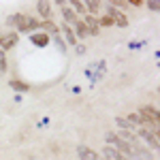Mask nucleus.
I'll list each match as a JSON object with an SVG mask.
<instances>
[{
    "mask_svg": "<svg viewBox=\"0 0 160 160\" xmlns=\"http://www.w3.org/2000/svg\"><path fill=\"white\" fill-rule=\"evenodd\" d=\"M98 26H113V22H111L109 17H107V15H105V17H102V19H98Z\"/></svg>",
    "mask_w": 160,
    "mask_h": 160,
    "instance_id": "24",
    "label": "nucleus"
},
{
    "mask_svg": "<svg viewBox=\"0 0 160 160\" xmlns=\"http://www.w3.org/2000/svg\"><path fill=\"white\" fill-rule=\"evenodd\" d=\"M128 124H130V126H141V128H143V120L139 118V113H130V115H128Z\"/></svg>",
    "mask_w": 160,
    "mask_h": 160,
    "instance_id": "19",
    "label": "nucleus"
},
{
    "mask_svg": "<svg viewBox=\"0 0 160 160\" xmlns=\"http://www.w3.org/2000/svg\"><path fill=\"white\" fill-rule=\"evenodd\" d=\"M9 86H11L13 90H17L19 94H24V92H28V90H30V86H28V83H24V81H19V79H11V81H9Z\"/></svg>",
    "mask_w": 160,
    "mask_h": 160,
    "instance_id": "13",
    "label": "nucleus"
},
{
    "mask_svg": "<svg viewBox=\"0 0 160 160\" xmlns=\"http://www.w3.org/2000/svg\"><path fill=\"white\" fill-rule=\"evenodd\" d=\"M68 4H73V13L77 11V13H83V15H86V7H83V2H79V0H71Z\"/></svg>",
    "mask_w": 160,
    "mask_h": 160,
    "instance_id": "20",
    "label": "nucleus"
},
{
    "mask_svg": "<svg viewBox=\"0 0 160 160\" xmlns=\"http://www.w3.org/2000/svg\"><path fill=\"white\" fill-rule=\"evenodd\" d=\"M30 160H32V158H30Z\"/></svg>",
    "mask_w": 160,
    "mask_h": 160,
    "instance_id": "27",
    "label": "nucleus"
},
{
    "mask_svg": "<svg viewBox=\"0 0 160 160\" xmlns=\"http://www.w3.org/2000/svg\"><path fill=\"white\" fill-rule=\"evenodd\" d=\"M73 32H75V38H77V41H79V38L90 37V32H88V28H86V24H83V22H77Z\"/></svg>",
    "mask_w": 160,
    "mask_h": 160,
    "instance_id": "12",
    "label": "nucleus"
},
{
    "mask_svg": "<svg viewBox=\"0 0 160 160\" xmlns=\"http://www.w3.org/2000/svg\"><path fill=\"white\" fill-rule=\"evenodd\" d=\"M7 71V56H4V51L0 49V73H4Z\"/></svg>",
    "mask_w": 160,
    "mask_h": 160,
    "instance_id": "22",
    "label": "nucleus"
},
{
    "mask_svg": "<svg viewBox=\"0 0 160 160\" xmlns=\"http://www.w3.org/2000/svg\"><path fill=\"white\" fill-rule=\"evenodd\" d=\"M26 22H28V17L22 15V13H15V15H9V17H7V24L15 26L19 32H28V30H26Z\"/></svg>",
    "mask_w": 160,
    "mask_h": 160,
    "instance_id": "3",
    "label": "nucleus"
},
{
    "mask_svg": "<svg viewBox=\"0 0 160 160\" xmlns=\"http://www.w3.org/2000/svg\"><path fill=\"white\" fill-rule=\"evenodd\" d=\"M83 7H86V11L92 13V17H94V13L100 11V2H96V0H88V2H83Z\"/></svg>",
    "mask_w": 160,
    "mask_h": 160,
    "instance_id": "15",
    "label": "nucleus"
},
{
    "mask_svg": "<svg viewBox=\"0 0 160 160\" xmlns=\"http://www.w3.org/2000/svg\"><path fill=\"white\" fill-rule=\"evenodd\" d=\"M115 124H118V126H120L122 130H128V132H135V126H130V124H128V120H124V118H118V120H115Z\"/></svg>",
    "mask_w": 160,
    "mask_h": 160,
    "instance_id": "17",
    "label": "nucleus"
},
{
    "mask_svg": "<svg viewBox=\"0 0 160 160\" xmlns=\"http://www.w3.org/2000/svg\"><path fill=\"white\" fill-rule=\"evenodd\" d=\"M135 135H137V137H141V139H143V141H145V143H148V145H149L152 149H154V152H156V149L160 148L158 132H154V130H149V128H139Z\"/></svg>",
    "mask_w": 160,
    "mask_h": 160,
    "instance_id": "1",
    "label": "nucleus"
},
{
    "mask_svg": "<svg viewBox=\"0 0 160 160\" xmlns=\"http://www.w3.org/2000/svg\"><path fill=\"white\" fill-rule=\"evenodd\" d=\"M107 17H109L113 24H118L120 28H126V26H128L126 15H124L122 11H118V7H113V4H107Z\"/></svg>",
    "mask_w": 160,
    "mask_h": 160,
    "instance_id": "2",
    "label": "nucleus"
},
{
    "mask_svg": "<svg viewBox=\"0 0 160 160\" xmlns=\"http://www.w3.org/2000/svg\"><path fill=\"white\" fill-rule=\"evenodd\" d=\"M102 156H105V160H126V158L122 156V154L118 152V149L109 148V145L105 148V152H102Z\"/></svg>",
    "mask_w": 160,
    "mask_h": 160,
    "instance_id": "11",
    "label": "nucleus"
},
{
    "mask_svg": "<svg viewBox=\"0 0 160 160\" xmlns=\"http://www.w3.org/2000/svg\"><path fill=\"white\" fill-rule=\"evenodd\" d=\"M148 7L152 9V11H158V9H160V2H158V0H149Z\"/></svg>",
    "mask_w": 160,
    "mask_h": 160,
    "instance_id": "23",
    "label": "nucleus"
},
{
    "mask_svg": "<svg viewBox=\"0 0 160 160\" xmlns=\"http://www.w3.org/2000/svg\"><path fill=\"white\" fill-rule=\"evenodd\" d=\"M30 41H32V45H37V47H47L49 45V34H45V32H32L30 34Z\"/></svg>",
    "mask_w": 160,
    "mask_h": 160,
    "instance_id": "5",
    "label": "nucleus"
},
{
    "mask_svg": "<svg viewBox=\"0 0 160 160\" xmlns=\"http://www.w3.org/2000/svg\"><path fill=\"white\" fill-rule=\"evenodd\" d=\"M94 68H96V75L92 77V83H96V81H98L100 77L105 75V71H107V64H105V62L100 60V62H96V64H94Z\"/></svg>",
    "mask_w": 160,
    "mask_h": 160,
    "instance_id": "14",
    "label": "nucleus"
},
{
    "mask_svg": "<svg viewBox=\"0 0 160 160\" xmlns=\"http://www.w3.org/2000/svg\"><path fill=\"white\" fill-rule=\"evenodd\" d=\"M17 41H19L17 32H11V34H7V37H2V38H0V49H2V51L11 49V47L17 45Z\"/></svg>",
    "mask_w": 160,
    "mask_h": 160,
    "instance_id": "6",
    "label": "nucleus"
},
{
    "mask_svg": "<svg viewBox=\"0 0 160 160\" xmlns=\"http://www.w3.org/2000/svg\"><path fill=\"white\" fill-rule=\"evenodd\" d=\"M37 9H38V13H41V17H43V19H47V22L51 19V4H49V2L38 0V2H37Z\"/></svg>",
    "mask_w": 160,
    "mask_h": 160,
    "instance_id": "10",
    "label": "nucleus"
},
{
    "mask_svg": "<svg viewBox=\"0 0 160 160\" xmlns=\"http://www.w3.org/2000/svg\"><path fill=\"white\" fill-rule=\"evenodd\" d=\"M62 15H64V24H66V26H71V24L75 26L77 22H79V19H77V13H73V9L66 7V4L62 7Z\"/></svg>",
    "mask_w": 160,
    "mask_h": 160,
    "instance_id": "8",
    "label": "nucleus"
},
{
    "mask_svg": "<svg viewBox=\"0 0 160 160\" xmlns=\"http://www.w3.org/2000/svg\"><path fill=\"white\" fill-rule=\"evenodd\" d=\"M41 28H45V30H47V32L51 34V38H53V37H58V28L51 24V22H41Z\"/></svg>",
    "mask_w": 160,
    "mask_h": 160,
    "instance_id": "18",
    "label": "nucleus"
},
{
    "mask_svg": "<svg viewBox=\"0 0 160 160\" xmlns=\"http://www.w3.org/2000/svg\"><path fill=\"white\" fill-rule=\"evenodd\" d=\"M38 28H41V22L34 19V17H28V22H26V30H28V32H34V30H38Z\"/></svg>",
    "mask_w": 160,
    "mask_h": 160,
    "instance_id": "16",
    "label": "nucleus"
},
{
    "mask_svg": "<svg viewBox=\"0 0 160 160\" xmlns=\"http://www.w3.org/2000/svg\"><path fill=\"white\" fill-rule=\"evenodd\" d=\"M83 24H86L90 37H98V34H100V26H98V19H96V17H92V15H83Z\"/></svg>",
    "mask_w": 160,
    "mask_h": 160,
    "instance_id": "4",
    "label": "nucleus"
},
{
    "mask_svg": "<svg viewBox=\"0 0 160 160\" xmlns=\"http://www.w3.org/2000/svg\"><path fill=\"white\" fill-rule=\"evenodd\" d=\"M51 41H53V43L58 45V49H60L62 53H66V43L62 41V37H60V34H58V37H53V38H51Z\"/></svg>",
    "mask_w": 160,
    "mask_h": 160,
    "instance_id": "21",
    "label": "nucleus"
},
{
    "mask_svg": "<svg viewBox=\"0 0 160 160\" xmlns=\"http://www.w3.org/2000/svg\"><path fill=\"white\" fill-rule=\"evenodd\" d=\"M126 160H141V158H137V156H132V158H126Z\"/></svg>",
    "mask_w": 160,
    "mask_h": 160,
    "instance_id": "26",
    "label": "nucleus"
},
{
    "mask_svg": "<svg viewBox=\"0 0 160 160\" xmlns=\"http://www.w3.org/2000/svg\"><path fill=\"white\" fill-rule=\"evenodd\" d=\"M75 51H77L79 56H83V53H86V45H79V43H77V45H75Z\"/></svg>",
    "mask_w": 160,
    "mask_h": 160,
    "instance_id": "25",
    "label": "nucleus"
},
{
    "mask_svg": "<svg viewBox=\"0 0 160 160\" xmlns=\"http://www.w3.org/2000/svg\"><path fill=\"white\" fill-rule=\"evenodd\" d=\"M77 154H79L81 160H98V154H96L94 149H90L88 145H79V148H77Z\"/></svg>",
    "mask_w": 160,
    "mask_h": 160,
    "instance_id": "7",
    "label": "nucleus"
},
{
    "mask_svg": "<svg viewBox=\"0 0 160 160\" xmlns=\"http://www.w3.org/2000/svg\"><path fill=\"white\" fill-rule=\"evenodd\" d=\"M62 41H66L68 45H77V38H75V32L71 26L62 24Z\"/></svg>",
    "mask_w": 160,
    "mask_h": 160,
    "instance_id": "9",
    "label": "nucleus"
}]
</instances>
